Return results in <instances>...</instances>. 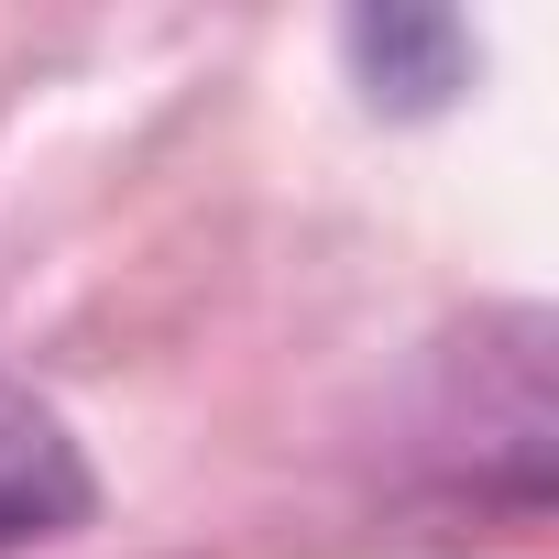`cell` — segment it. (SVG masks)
I'll return each instance as SVG.
<instances>
[{
  "instance_id": "6da1fadb",
  "label": "cell",
  "mask_w": 559,
  "mask_h": 559,
  "mask_svg": "<svg viewBox=\"0 0 559 559\" xmlns=\"http://www.w3.org/2000/svg\"><path fill=\"white\" fill-rule=\"evenodd\" d=\"M88 504H99V483H88L78 428L34 384H0V548H45V537L88 526Z\"/></svg>"
},
{
  "instance_id": "7a4b0ae2",
  "label": "cell",
  "mask_w": 559,
  "mask_h": 559,
  "mask_svg": "<svg viewBox=\"0 0 559 559\" xmlns=\"http://www.w3.org/2000/svg\"><path fill=\"white\" fill-rule=\"evenodd\" d=\"M352 67L373 88V110H439L472 78V34L450 12H352Z\"/></svg>"
}]
</instances>
